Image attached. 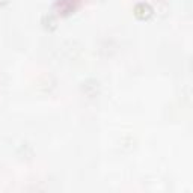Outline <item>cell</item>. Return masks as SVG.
<instances>
[{
    "instance_id": "1",
    "label": "cell",
    "mask_w": 193,
    "mask_h": 193,
    "mask_svg": "<svg viewBox=\"0 0 193 193\" xmlns=\"http://www.w3.org/2000/svg\"><path fill=\"white\" fill-rule=\"evenodd\" d=\"M6 2H8V0H0V3H2V5H3V3H6Z\"/></svg>"
}]
</instances>
